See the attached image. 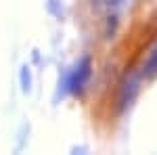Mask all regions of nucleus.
<instances>
[{
  "label": "nucleus",
  "instance_id": "1",
  "mask_svg": "<svg viewBox=\"0 0 157 155\" xmlns=\"http://www.w3.org/2000/svg\"><path fill=\"white\" fill-rule=\"evenodd\" d=\"M90 76H92V61H90V57H82L73 65L71 72L67 73L63 86L71 95H82L84 88L88 86V82H90Z\"/></svg>",
  "mask_w": 157,
  "mask_h": 155
},
{
  "label": "nucleus",
  "instance_id": "2",
  "mask_svg": "<svg viewBox=\"0 0 157 155\" xmlns=\"http://www.w3.org/2000/svg\"><path fill=\"white\" fill-rule=\"evenodd\" d=\"M138 92H140V76L132 72L126 73L120 82V88H117V111L120 113L128 111L136 101Z\"/></svg>",
  "mask_w": 157,
  "mask_h": 155
},
{
  "label": "nucleus",
  "instance_id": "3",
  "mask_svg": "<svg viewBox=\"0 0 157 155\" xmlns=\"http://www.w3.org/2000/svg\"><path fill=\"white\" fill-rule=\"evenodd\" d=\"M140 76L147 78V80L157 78V42H155V46L151 48V52L147 55L145 63H143V72H140Z\"/></svg>",
  "mask_w": 157,
  "mask_h": 155
},
{
  "label": "nucleus",
  "instance_id": "4",
  "mask_svg": "<svg viewBox=\"0 0 157 155\" xmlns=\"http://www.w3.org/2000/svg\"><path fill=\"white\" fill-rule=\"evenodd\" d=\"M21 84H23V92L32 90V76H29V67L27 65L21 67Z\"/></svg>",
  "mask_w": 157,
  "mask_h": 155
},
{
  "label": "nucleus",
  "instance_id": "5",
  "mask_svg": "<svg viewBox=\"0 0 157 155\" xmlns=\"http://www.w3.org/2000/svg\"><path fill=\"white\" fill-rule=\"evenodd\" d=\"M92 2L98 4V6H107V9H111V11H115V9H120L126 0H92Z\"/></svg>",
  "mask_w": 157,
  "mask_h": 155
}]
</instances>
